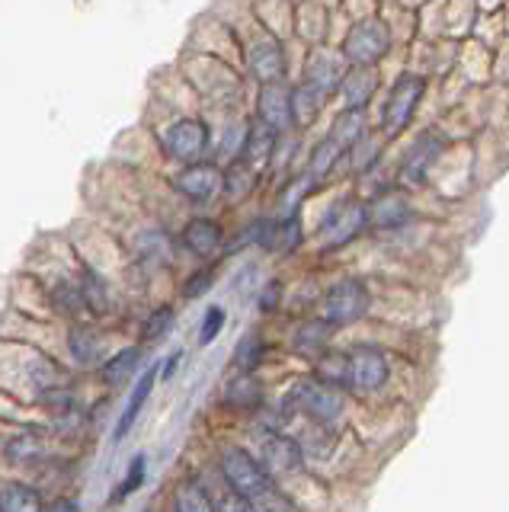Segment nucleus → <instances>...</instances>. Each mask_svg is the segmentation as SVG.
Listing matches in <instances>:
<instances>
[{
  "label": "nucleus",
  "mask_w": 509,
  "mask_h": 512,
  "mask_svg": "<svg viewBox=\"0 0 509 512\" xmlns=\"http://www.w3.org/2000/svg\"><path fill=\"white\" fill-rule=\"evenodd\" d=\"M285 404L292 410L311 416L314 423H333L337 416L343 413V394L337 388H330V384L317 381V378H298L292 384L289 397H285Z\"/></svg>",
  "instance_id": "f257e3e1"
},
{
  "label": "nucleus",
  "mask_w": 509,
  "mask_h": 512,
  "mask_svg": "<svg viewBox=\"0 0 509 512\" xmlns=\"http://www.w3.org/2000/svg\"><path fill=\"white\" fill-rule=\"evenodd\" d=\"M221 474H225L228 490L241 493L244 500H253V496H260L263 490L273 487V477L266 474V468L247 452V448H228V452L221 455Z\"/></svg>",
  "instance_id": "f03ea898"
},
{
  "label": "nucleus",
  "mask_w": 509,
  "mask_h": 512,
  "mask_svg": "<svg viewBox=\"0 0 509 512\" xmlns=\"http://www.w3.org/2000/svg\"><path fill=\"white\" fill-rule=\"evenodd\" d=\"M365 224H369V208L356 199H340L321 221V244L327 250L346 247L349 240H356L362 234Z\"/></svg>",
  "instance_id": "7ed1b4c3"
},
{
  "label": "nucleus",
  "mask_w": 509,
  "mask_h": 512,
  "mask_svg": "<svg viewBox=\"0 0 509 512\" xmlns=\"http://www.w3.org/2000/svg\"><path fill=\"white\" fill-rule=\"evenodd\" d=\"M391 32L381 20H365L359 26L349 29V36L343 42V58L353 68H372V64L388 52Z\"/></svg>",
  "instance_id": "20e7f679"
},
{
  "label": "nucleus",
  "mask_w": 509,
  "mask_h": 512,
  "mask_svg": "<svg viewBox=\"0 0 509 512\" xmlns=\"http://www.w3.org/2000/svg\"><path fill=\"white\" fill-rule=\"evenodd\" d=\"M369 288L356 279H346L337 282L327 292L324 298V320L330 327H346V324H356V320L369 311Z\"/></svg>",
  "instance_id": "39448f33"
},
{
  "label": "nucleus",
  "mask_w": 509,
  "mask_h": 512,
  "mask_svg": "<svg viewBox=\"0 0 509 512\" xmlns=\"http://www.w3.org/2000/svg\"><path fill=\"white\" fill-rule=\"evenodd\" d=\"M426 93V80L423 77H413V74H404L401 80L394 84L388 103H385V112H381V125H385L388 135H397L404 132V128L410 125L413 112H417L420 100Z\"/></svg>",
  "instance_id": "423d86ee"
},
{
  "label": "nucleus",
  "mask_w": 509,
  "mask_h": 512,
  "mask_svg": "<svg viewBox=\"0 0 509 512\" xmlns=\"http://www.w3.org/2000/svg\"><path fill=\"white\" fill-rule=\"evenodd\" d=\"M164 148L170 157L183 160L186 167L196 164V160L205 154V148H209V128H205V122H199V119L173 122L164 135Z\"/></svg>",
  "instance_id": "0eeeda50"
},
{
  "label": "nucleus",
  "mask_w": 509,
  "mask_h": 512,
  "mask_svg": "<svg viewBox=\"0 0 509 512\" xmlns=\"http://www.w3.org/2000/svg\"><path fill=\"white\" fill-rule=\"evenodd\" d=\"M388 381V359L375 346H359L349 356V388L359 394L378 391Z\"/></svg>",
  "instance_id": "6e6552de"
},
{
  "label": "nucleus",
  "mask_w": 509,
  "mask_h": 512,
  "mask_svg": "<svg viewBox=\"0 0 509 512\" xmlns=\"http://www.w3.org/2000/svg\"><path fill=\"white\" fill-rule=\"evenodd\" d=\"M173 186H177L186 199L209 202L215 192L225 186V173H221L215 164H189L186 170L173 176Z\"/></svg>",
  "instance_id": "1a4fd4ad"
},
{
  "label": "nucleus",
  "mask_w": 509,
  "mask_h": 512,
  "mask_svg": "<svg viewBox=\"0 0 509 512\" xmlns=\"http://www.w3.org/2000/svg\"><path fill=\"white\" fill-rule=\"evenodd\" d=\"M343 80H346V68H343L340 58H333L327 52L311 55L308 71H305V87H311L321 100H327L333 90H340Z\"/></svg>",
  "instance_id": "9d476101"
},
{
  "label": "nucleus",
  "mask_w": 509,
  "mask_h": 512,
  "mask_svg": "<svg viewBox=\"0 0 509 512\" xmlns=\"http://www.w3.org/2000/svg\"><path fill=\"white\" fill-rule=\"evenodd\" d=\"M260 464L266 468L269 477L298 471L301 468V442H295L289 436H269L263 442V458H260Z\"/></svg>",
  "instance_id": "9b49d317"
},
{
  "label": "nucleus",
  "mask_w": 509,
  "mask_h": 512,
  "mask_svg": "<svg viewBox=\"0 0 509 512\" xmlns=\"http://www.w3.org/2000/svg\"><path fill=\"white\" fill-rule=\"evenodd\" d=\"M260 122L266 128H273V132L279 135L282 128L292 125V93L285 90L282 84H266L260 90Z\"/></svg>",
  "instance_id": "f8f14e48"
},
{
  "label": "nucleus",
  "mask_w": 509,
  "mask_h": 512,
  "mask_svg": "<svg viewBox=\"0 0 509 512\" xmlns=\"http://www.w3.org/2000/svg\"><path fill=\"white\" fill-rule=\"evenodd\" d=\"M250 71L260 84H282V74H285V55H282V45L273 39H263L250 48Z\"/></svg>",
  "instance_id": "ddd939ff"
},
{
  "label": "nucleus",
  "mask_w": 509,
  "mask_h": 512,
  "mask_svg": "<svg viewBox=\"0 0 509 512\" xmlns=\"http://www.w3.org/2000/svg\"><path fill=\"white\" fill-rule=\"evenodd\" d=\"M442 148H445V141H442L436 132L423 135V138L407 151V157H404V167H401L404 180H407V183H423V180H426V170L436 164V157L442 154Z\"/></svg>",
  "instance_id": "4468645a"
},
{
  "label": "nucleus",
  "mask_w": 509,
  "mask_h": 512,
  "mask_svg": "<svg viewBox=\"0 0 509 512\" xmlns=\"http://www.w3.org/2000/svg\"><path fill=\"white\" fill-rule=\"evenodd\" d=\"M407 218H410V205L401 192H385V196H378L369 208V224L378 231L401 228Z\"/></svg>",
  "instance_id": "2eb2a0df"
},
{
  "label": "nucleus",
  "mask_w": 509,
  "mask_h": 512,
  "mask_svg": "<svg viewBox=\"0 0 509 512\" xmlns=\"http://www.w3.org/2000/svg\"><path fill=\"white\" fill-rule=\"evenodd\" d=\"M221 240H225V234H221V224L212 221V218H193L183 228V244L196 256H212L221 247Z\"/></svg>",
  "instance_id": "dca6fc26"
},
{
  "label": "nucleus",
  "mask_w": 509,
  "mask_h": 512,
  "mask_svg": "<svg viewBox=\"0 0 509 512\" xmlns=\"http://www.w3.org/2000/svg\"><path fill=\"white\" fill-rule=\"evenodd\" d=\"M273 151H276V132L273 128H266L263 122H257V125H250L247 128V135H244V148H241V160L247 167H263L269 157H273Z\"/></svg>",
  "instance_id": "f3484780"
},
{
  "label": "nucleus",
  "mask_w": 509,
  "mask_h": 512,
  "mask_svg": "<svg viewBox=\"0 0 509 512\" xmlns=\"http://www.w3.org/2000/svg\"><path fill=\"white\" fill-rule=\"evenodd\" d=\"M157 375H161V372H157V365H148L145 372H141V378H138V384H135V391H132V397H129V404H125V410H122V420H119V426H116V439H125V432H129V429L135 426L141 407H145V400L151 397V388H154Z\"/></svg>",
  "instance_id": "a211bd4d"
},
{
  "label": "nucleus",
  "mask_w": 509,
  "mask_h": 512,
  "mask_svg": "<svg viewBox=\"0 0 509 512\" xmlns=\"http://www.w3.org/2000/svg\"><path fill=\"white\" fill-rule=\"evenodd\" d=\"M0 512H45V503L36 487L10 480L0 487Z\"/></svg>",
  "instance_id": "6ab92c4d"
},
{
  "label": "nucleus",
  "mask_w": 509,
  "mask_h": 512,
  "mask_svg": "<svg viewBox=\"0 0 509 512\" xmlns=\"http://www.w3.org/2000/svg\"><path fill=\"white\" fill-rule=\"evenodd\" d=\"M375 90H378V74L372 68H353L343 80V93H346L349 109H362L372 100Z\"/></svg>",
  "instance_id": "aec40b11"
},
{
  "label": "nucleus",
  "mask_w": 509,
  "mask_h": 512,
  "mask_svg": "<svg viewBox=\"0 0 509 512\" xmlns=\"http://www.w3.org/2000/svg\"><path fill=\"white\" fill-rule=\"evenodd\" d=\"M71 352H74V359L84 362V365L100 362V356H103V336L93 327H87V324H74L71 327Z\"/></svg>",
  "instance_id": "412c9836"
},
{
  "label": "nucleus",
  "mask_w": 509,
  "mask_h": 512,
  "mask_svg": "<svg viewBox=\"0 0 509 512\" xmlns=\"http://www.w3.org/2000/svg\"><path fill=\"white\" fill-rule=\"evenodd\" d=\"M225 400H228L231 407H237V410H253V407H260V400H263V384L253 375L241 372L228 384Z\"/></svg>",
  "instance_id": "4be33fe9"
},
{
  "label": "nucleus",
  "mask_w": 509,
  "mask_h": 512,
  "mask_svg": "<svg viewBox=\"0 0 509 512\" xmlns=\"http://www.w3.org/2000/svg\"><path fill=\"white\" fill-rule=\"evenodd\" d=\"M138 362H141V349H135V346L116 352V356H109L103 362V378H106V384H113V388L125 384V381H129L138 372Z\"/></svg>",
  "instance_id": "5701e85b"
},
{
  "label": "nucleus",
  "mask_w": 509,
  "mask_h": 512,
  "mask_svg": "<svg viewBox=\"0 0 509 512\" xmlns=\"http://www.w3.org/2000/svg\"><path fill=\"white\" fill-rule=\"evenodd\" d=\"M173 512H215V503L199 480H183L173 496Z\"/></svg>",
  "instance_id": "b1692460"
},
{
  "label": "nucleus",
  "mask_w": 509,
  "mask_h": 512,
  "mask_svg": "<svg viewBox=\"0 0 509 512\" xmlns=\"http://www.w3.org/2000/svg\"><path fill=\"white\" fill-rule=\"evenodd\" d=\"M327 336H330V324L324 317L321 320H305V324L292 333V346L298 352H305V356H311V352H324Z\"/></svg>",
  "instance_id": "393cba45"
},
{
  "label": "nucleus",
  "mask_w": 509,
  "mask_h": 512,
  "mask_svg": "<svg viewBox=\"0 0 509 512\" xmlns=\"http://www.w3.org/2000/svg\"><path fill=\"white\" fill-rule=\"evenodd\" d=\"M362 109H346L343 116L333 122V132H330V138L340 144L343 151H353L356 144H359V138H362Z\"/></svg>",
  "instance_id": "a878e982"
},
{
  "label": "nucleus",
  "mask_w": 509,
  "mask_h": 512,
  "mask_svg": "<svg viewBox=\"0 0 509 512\" xmlns=\"http://www.w3.org/2000/svg\"><path fill=\"white\" fill-rule=\"evenodd\" d=\"M263 356H266V343L260 340L257 333H250L234 349V368H237V372H244V375H253L260 368Z\"/></svg>",
  "instance_id": "bb28decb"
},
{
  "label": "nucleus",
  "mask_w": 509,
  "mask_h": 512,
  "mask_svg": "<svg viewBox=\"0 0 509 512\" xmlns=\"http://www.w3.org/2000/svg\"><path fill=\"white\" fill-rule=\"evenodd\" d=\"M317 381L330 384V388L349 384V356L346 352H324L321 362H317Z\"/></svg>",
  "instance_id": "cd10ccee"
},
{
  "label": "nucleus",
  "mask_w": 509,
  "mask_h": 512,
  "mask_svg": "<svg viewBox=\"0 0 509 512\" xmlns=\"http://www.w3.org/2000/svg\"><path fill=\"white\" fill-rule=\"evenodd\" d=\"M321 96H317L311 87H305L301 84L295 93H292V122L298 125V128H308L314 119H317V112H321Z\"/></svg>",
  "instance_id": "c85d7f7f"
},
{
  "label": "nucleus",
  "mask_w": 509,
  "mask_h": 512,
  "mask_svg": "<svg viewBox=\"0 0 509 512\" xmlns=\"http://www.w3.org/2000/svg\"><path fill=\"white\" fill-rule=\"evenodd\" d=\"M340 154H343V148L337 141H333L330 135L317 144L314 148V154H311V164H308V180H324V176L333 170V164L340 160Z\"/></svg>",
  "instance_id": "c756f323"
},
{
  "label": "nucleus",
  "mask_w": 509,
  "mask_h": 512,
  "mask_svg": "<svg viewBox=\"0 0 509 512\" xmlns=\"http://www.w3.org/2000/svg\"><path fill=\"white\" fill-rule=\"evenodd\" d=\"M42 452H45V445H42V439L36 436V432H20V436H13L7 442V455L13 461H20V464L23 461H39Z\"/></svg>",
  "instance_id": "7c9ffc66"
},
{
  "label": "nucleus",
  "mask_w": 509,
  "mask_h": 512,
  "mask_svg": "<svg viewBox=\"0 0 509 512\" xmlns=\"http://www.w3.org/2000/svg\"><path fill=\"white\" fill-rule=\"evenodd\" d=\"M81 292H84V301H87V308L90 311H106V301H109V288L106 282L97 276L93 269H84L81 272Z\"/></svg>",
  "instance_id": "2f4dec72"
},
{
  "label": "nucleus",
  "mask_w": 509,
  "mask_h": 512,
  "mask_svg": "<svg viewBox=\"0 0 509 512\" xmlns=\"http://www.w3.org/2000/svg\"><path fill=\"white\" fill-rule=\"evenodd\" d=\"M52 298H55V308H58L61 314H68V317L81 314V311L87 308L81 285H71V282H58V285H55V292H52Z\"/></svg>",
  "instance_id": "473e14b6"
},
{
  "label": "nucleus",
  "mask_w": 509,
  "mask_h": 512,
  "mask_svg": "<svg viewBox=\"0 0 509 512\" xmlns=\"http://www.w3.org/2000/svg\"><path fill=\"white\" fill-rule=\"evenodd\" d=\"M221 189H225L231 199H244L253 189V167H247L244 160H237V164L225 173V186Z\"/></svg>",
  "instance_id": "72a5a7b5"
},
{
  "label": "nucleus",
  "mask_w": 509,
  "mask_h": 512,
  "mask_svg": "<svg viewBox=\"0 0 509 512\" xmlns=\"http://www.w3.org/2000/svg\"><path fill=\"white\" fill-rule=\"evenodd\" d=\"M145 474H148V458L145 455H135L132 464H129V471H125V480H122L119 490H116V500H125V496H132L141 484H145Z\"/></svg>",
  "instance_id": "f704fd0d"
},
{
  "label": "nucleus",
  "mask_w": 509,
  "mask_h": 512,
  "mask_svg": "<svg viewBox=\"0 0 509 512\" xmlns=\"http://www.w3.org/2000/svg\"><path fill=\"white\" fill-rule=\"evenodd\" d=\"M170 327H173V308H157L151 317H148V324H145V330H141V336H145L148 343H154V340H161V336H167L170 333Z\"/></svg>",
  "instance_id": "c9c22d12"
},
{
  "label": "nucleus",
  "mask_w": 509,
  "mask_h": 512,
  "mask_svg": "<svg viewBox=\"0 0 509 512\" xmlns=\"http://www.w3.org/2000/svg\"><path fill=\"white\" fill-rule=\"evenodd\" d=\"M250 506L257 509V512H292L289 500H285V493L273 484L269 490H263L260 496H253Z\"/></svg>",
  "instance_id": "e433bc0d"
},
{
  "label": "nucleus",
  "mask_w": 509,
  "mask_h": 512,
  "mask_svg": "<svg viewBox=\"0 0 509 512\" xmlns=\"http://www.w3.org/2000/svg\"><path fill=\"white\" fill-rule=\"evenodd\" d=\"M221 327H225V311H221L218 304H215V308H209V311H205V317H202L199 343H202V346H209V343L215 340V336L221 333Z\"/></svg>",
  "instance_id": "4c0bfd02"
},
{
  "label": "nucleus",
  "mask_w": 509,
  "mask_h": 512,
  "mask_svg": "<svg viewBox=\"0 0 509 512\" xmlns=\"http://www.w3.org/2000/svg\"><path fill=\"white\" fill-rule=\"evenodd\" d=\"M212 282H215L212 269H199V272H193V276L186 279V285H183V295H186V298H199V295L209 292Z\"/></svg>",
  "instance_id": "58836bf2"
},
{
  "label": "nucleus",
  "mask_w": 509,
  "mask_h": 512,
  "mask_svg": "<svg viewBox=\"0 0 509 512\" xmlns=\"http://www.w3.org/2000/svg\"><path fill=\"white\" fill-rule=\"evenodd\" d=\"M215 512H257L250 506V500H244L241 493H234V490H228L225 496L218 500V506H215Z\"/></svg>",
  "instance_id": "ea45409f"
},
{
  "label": "nucleus",
  "mask_w": 509,
  "mask_h": 512,
  "mask_svg": "<svg viewBox=\"0 0 509 512\" xmlns=\"http://www.w3.org/2000/svg\"><path fill=\"white\" fill-rule=\"evenodd\" d=\"M279 295H282V285L279 282H269L266 292L260 295V311H273L279 304Z\"/></svg>",
  "instance_id": "a19ab883"
},
{
  "label": "nucleus",
  "mask_w": 509,
  "mask_h": 512,
  "mask_svg": "<svg viewBox=\"0 0 509 512\" xmlns=\"http://www.w3.org/2000/svg\"><path fill=\"white\" fill-rule=\"evenodd\" d=\"M45 512H81V503H77L74 496H58V500L45 506Z\"/></svg>",
  "instance_id": "79ce46f5"
},
{
  "label": "nucleus",
  "mask_w": 509,
  "mask_h": 512,
  "mask_svg": "<svg viewBox=\"0 0 509 512\" xmlns=\"http://www.w3.org/2000/svg\"><path fill=\"white\" fill-rule=\"evenodd\" d=\"M180 359H183V352H170L167 362H164V368H161V381H170V378H173V372H177Z\"/></svg>",
  "instance_id": "37998d69"
}]
</instances>
